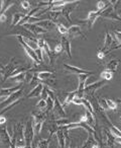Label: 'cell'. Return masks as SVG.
Returning <instances> with one entry per match:
<instances>
[{
	"label": "cell",
	"instance_id": "cell-9",
	"mask_svg": "<svg viewBox=\"0 0 121 148\" xmlns=\"http://www.w3.org/2000/svg\"><path fill=\"white\" fill-rule=\"evenodd\" d=\"M89 74H80V75H78V78H79V86H78V89H77V97L78 99H83V97H85V81H86V79L88 78Z\"/></svg>",
	"mask_w": 121,
	"mask_h": 148
},
{
	"label": "cell",
	"instance_id": "cell-13",
	"mask_svg": "<svg viewBox=\"0 0 121 148\" xmlns=\"http://www.w3.org/2000/svg\"><path fill=\"white\" fill-rule=\"evenodd\" d=\"M57 142H59V148H67V136L65 135V131L62 127H59V129L57 131Z\"/></svg>",
	"mask_w": 121,
	"mask_h": 148
},
{
	"label": "cell",
	"instance_id": "cell-32",
	"mask_svg": "<svg viewBox=\"0 0 121 148\" xmlns=\"http://www.w3.org/2000/svg\"><path fill=\"white\" fill-rule=\"evenodd\" d=\"M55 123L57 124L59 127H65V126L70 124V120L67 118H59V119H55Z\"/></svg>",
	"mask_w": 121,
	"mask_h": 148
},
{
	"label": "cell",
	"instance_id": "cell-10",
	"mask_svg": "<svg viewBox=\"0 0 121 148\" xmlns=\"http://www.w3.org/2000/svg\"><path fill=\"white\" fill-rule=\"evenodd\" d=\"M53 114L59 118H66V111L64 109V106L59 103V101L57 99H55V105H53Z\"/></svg>",
	"mask_w": 121,
	"mask_h": 148
},
{
	"label": "cell",
	"instance_id": "cell-37",
	"mask_svg": "<svg viewBox=\"0 0 121 148\" xmlns=\"http://www.w3.org/2000/svg\"><path fill=\"white\" fill-rule=\"evenodd\" d=\"M39 83L41 82H39V77H37V73L33 74L32 76H31L30 80H29V85L32 87H35L37 85H39Z\"/></svg>",
	"mask_w": 121,
	"mask_h": 148
},
{
	"label": "cell",
	"instance_id": "cell-26",
	"mask_svg": "<svg viewBox=\"0 0 121 148\" xmlns=\"http://www.w3.org/2000/svg\"><path fill=\"white\" fill-rule=\"evenodd\" d=\"M25 17V14L23 13H20V12H15L14 14L12 15V21H11V25L15 27V25H19L21 21Z\"/></svg>",
	"mask_w": 121,
	"mask_h": 148
},
{
	"label": "cell",
	"instance_id": "cell-19",
	"mask_svg": "<svg viewBox=\"0 0 121 148\" xmlns=\"http://www.w3.org/2000/svg\"><path fill=\"white\" fill-rule=\"evenodd\" d=\"M99 17V14H98V11H90L88 13V16L86 18V23H87V27H88L89 29H92L93 25L94 23L96 21V19Z\"/></svg>",
	"mask_w": 121,
	"mask_h": 148
},
{
	"label": "cell",
	"instance_id": "cell-21",
	"mask_svg": "<svg viewBox=\"0 0 121 148\" xmlns=\"http://www.w3.org/2000/svg\"><path fill=\"white\" fill-rule=\"evenodd\" d=\"M43 52V54H45V56H47V58L49 59V62H51V64H53V61H55V53L51 51V48H49V44H47V42L45 43Z\"/></svg>",
	"mask_w": 121,
	"mask_h": 148
},
{
	"label": "cell",
	"instance_id": "cell-49",
	"mask_svg": "<svg viewBox=\"0 0 121 148\" xmlns=\"http://www.w3.org/2000/svg\"><path fill=\"white\" fill-rule=\"evenodd\" d=\"M45 41L43 39V38H41V39L37 40V46H39V49H41V50L43 49V46H45Z\"/></svg>",
	"mask_w": 121,
	"mask_h": 148
},
{
	"label": "cell",
	"instance_id": "cell-45",
	"mask_svg": "<svg viewBox=\"0 0 121 148\" xmlns=\"http://www.w3.org/2000/svg\"><path fill=\"white\" fill-rule=\"evenodd\" d=\"M35 54H37V59L39 60V62H41V63H43V50L39 49V48H37V49L35 50Z\"/></svg>",
	"mask_w": 121,
	"mask_h": 148
},
{
	"label": "cell",
	"instance_id": "cell-39",
	"mask_svg": "<svg viewBox=\"0 0 121 148\" xmlns=\"http://www.w3.org/2000/svg\"><path fill=\"white\" fill-rule=\"evenodd\" d=\"M110 131L115 137H121V130L118 129L117 127H115L113 124H110Z\"/></svg>",
	"mask_w": 121,
	"mask_h": 148
},
{
	"label": "cell",
	"instance_id": "cell-25",
	"mask_svg": "<svg viewBox=\"0 0 121 148\" xmlns=\"http://www.w3.org/2000/svg\"><path fill=\"white\" fill-rule=\"evenodd\" d=\"M119 64H120V60L112 59L106 64V69L109 70V71H111V72H113L117 69V67H118Z\"/></svg>",
	"mask_w": 121,
	"mask_h": 148
},
{
	"label": "cell",
	"instance_id": "cell-8",
	"mask_svg": "<svg viewBox=\"0 0 121 148\" xmlns=\"http://www.w3.org/2000/svg\"><path fill=\"white\" fill-rule=\"evenodd\" d=\"M11 138L9 137V134L7 132V128L6 126L4 127H0V145L4 146L6 148H10L11 145Z\"/></svg>",
	"mask_w": 121,
	"mask_h": 148
},
{
	"label": "cell",
	"instance_id": "cell-50",
	"mask_svg": "<svg viewBox=\"0 0 121 148\" xmlns=\"http://www.w3.org/2000/svg\"><path fill=\"white\" fill-rule=\"evenodd\" d=\"M41 97H43V99H45V101L49 97V95H47V86H43V92H41Z\"/></svg>",
	"mask_w": 121,
	"mask_h": 148
},
{
	"label": "cell",
	"instance_id": "cell-14",
	"mask_svg": "<svg viewBox=\"0 0 121 148\" xmlns=\"http://www.w3.org/2000/svg\"><path fill=\"white\" fill-rule=\"evenodd\" d=\"M61 46L63 47V50L67 53L68 57L72 58V50H71V41L66 37V36H62L61 37Z\"/></svg>",
	"mask_w": 121,
	"mask_h": 148
},
{
	"label": "cell",
	"instance_id": "cell-4",
	"mask_svg": "<svg viewBox=\"0 0 121 148\" xmlns=\"http://www.w3.org/2000/svg\"><path fill=\"white\" fill-rule=\"evenodd\" d=\"M98 14L100 17H105V18H109V19H114V21H121V17L119 15H117V13L114 11L113 8V5L110 4L102 11H98Z\"/></svg>",
	"mask_w": 121,
	"mask_h": 148
},
{
	"label": "cell",
	"instance_id": "cell-38",
	"mask_svg": "<svg viewBox=\"0 0 121 148\" xmlns=\"http://www.w3.org/2000/svg\"><path fill=\"white\" fill-rule=\"evenodd\" d=\"M57 31H59V33L61 34L62 36L68 35L69 29L65 27L64 25H62V23H57Z\"/></svg>",
	"mask_w": 121,
	"mask_h": 148
},
{
	"label": "cell",
	"instance_id": "cell-56",
	"mask_svg": "<svg viewBox=\"0 0 121 148\" xmlns=\"http://www.w3.org/2000/svg\"><path fill=\"white\" fill-rule=\"evenodd\" d=\"M115 141H116L117 143L121 144V137H116V140H115Z\"/></svg>",
	"mask_w": 121,
	"mask_h": 148
},
{
	"label": "cell",
	"instance_id": "cell-3",
	"mask_svg": "<svg viewBox=\"0 0 121 148\" xmlns=\"http://www.w3.org/2000/svg\"><path fill=\"white\" fill-rule=\"evenodd\" d=\"M14 37L15 38H17V40L19 41V43H20V45L22 46V48L24 49V51L26 52V54L28 55V57L30 58L31 60H32L34 63H37V64H41V62H39V60L37 59V54H35V51L34 50H32L31 48H29L28 46L25 44V42L23 41V37L22 36H20V35H14Z\"/></svg>",
	"mask_w": 121,
	"mask_h": 148
},
{
	"label": "cell",
	"instance_id": "cell-33",
	"mask_svg": "<svg viewBox=\"0 0 121 148\" xmlns=\"http://www.w3.org/2000/svg\"><path fill=\"white\" fill-rule=\"evenodd\" d=\"M26 75H27V72H23V73L19 74V75H17V76H15V77H12V78H10V79L16 81V82H18V83H22L26 80Z\"/></svg>",
	"mask_w": 121,
	"mask_h": 148
},
{
	"label": "cell",
	"instance_id": "cell-40",
	"mask_svg": "<svg viewBox=\"0 0 121 148\" xmlns=\"http://www.w3.org/2000/svg\"><path fill=\"white\" fill-rule=\"evenodd\" d=\"M45 101H47V112H49V111H53V105H55V99H51V97H47V99H45Z\"/></svg>",
	"mask_w": 121,
	"mask_h": 148
},
{
	"label": "cell",
	"instance_id": "cell-12",
	"mask_svg": "<svg viewBox=\"0 0 121 148\" xmlns=\"http://www.w3.org/2000/svg\"><path fill=\"white\" fill-rule=\"evenodd\" d=\"M22 27H25L26 29H28L33 36H41L47 33V31L45 29L39 27L37 25H28V23H26V25H23Z\"/></svg>",
	"mask_w": 121,
	"mask_h": 148
},
{
	"label": "cell",
	"instance_id": "cell-47",
	"mask_svg": "<svg viewBox=\"0 0 121 148\" xmlns=\"http://www.w3.org/2000/svg\"><path fill=\"white\" fill-rule=\"evenodd\" d=\"M63 51H64V50H63V47L61 46V44H57V45H55V49H53V52H55V54L62 53Z\"/></svg>",
	"mask_w": 121,
	"mask_h": 148
},
{
	"label": "cell",
	"instance_id": "cell-44",
	"mask_svg": "<svg viewBox=\"0 0 121 148\" xmlns=\"http://www.w3.org/2000/svg\"><path fill=\"white\" fill-rule=\"evenodd\" d=\"M108 5H110V4H107L104 1H99V2L97 3V9H98V11H102V10H104Z\"/></svg>",
	"mask_w": 121,
	"mask_h": 148
},
{
	"label": "cell",
	"instance_id": "cell-1",
	"mask_svg": "<svg viewBox=\"0 0 121 148\" xmlns=\"http://www.w3.org/2000/svg\"><path fill=\"white\" fill-rule=\"evenodd\" d=\"M33 118H30L24 126V140L25 148H32L33 138H34V129H33Z\"/></svg>",
	"mask_w": 121,
	"mask_h": 148
},
{
	"label": "cell",
	"instance_id": "cell-6",
	"mask_svg": "<svg viewBox=\"0 0 121 148\" xmlns=\"http://www.w3.org/2000/svg\"><path fill=\"white\" fill-rule=\"evenodd\" d=\"M107 83L106 80H99V81H96V82L92 83V84H88L85 86V95H94L95 92H96L97 90H98L99 88H101V87H103L105 84Z\"/></svg>",
	"mask_w": 121,
	"mask_h": 148
},
{
	"label": "cell",
	"instance_id": "cell-55",
	"mask_svg": "<svg viewBox=\"0 0 121 148\" xmlns=\"http://www.w3.org/2000/svg\"><path fill=\"white\" fill-rule=\"evenodd\" d=\"M68 148H76V145L74 144V142H72V143H71L70 145H69Z\"/></svg>",
	"mask_w": 121,
	"mask_h": 148
},
{
	"label": "cell",
	"instance_id": "cell-48",
	"mask_svg": "<svg viewBox=\"0 0 121 148\" xmlns=\"http://www.w3.org/2000/svg\"><path fill=\"white\" fill-rule=\"evenodd\" d=\"M114 35H115V39H116V41L118 42L119 44H121V31H115Z\"/></svg>",
	"mask_w": 121,
	"mask_h": 148
},
{
	"label": "cell",
	"instance_id": "cell-58",
	"mask_svg": "<svg viewBox=\"0 0 121 148\" xmlns=\"http://www.w3.org/2000/svg\"><path fill=\"white\" fill-rule=\"evenodd\" d=\"M120 121H121V117H120Z\"/></svg>",
	"mask_w": 121,
	"mask_h": 148
},
{
	"label": "cell",
	"instance_id": "cell-52",
	"mask_svg": "<svg viewBox=\"0 0 121 148\" xmlns=\"http://www.w3.org/2000/svg\"><path fill=\"white\" fill-rule=\"evenodd\" d=\"M5 123H6V118H5L4 116H1V117H0V126L4 125Z\"/></svg>",
	"mask_w": 121,
	"mask_h": 148
},
{
	"label": "cell",
	"instance_id": "cell-23",
	"mask_svg": "<svg viewBox=\"0 0 121 148\" xmlns=\"http://www.w3.org/2000/svg\"><path fill=\"white\" fill-rule=\"evenodd\" d=\"M37 25H39V27L45 29V31H47V29H53L55 27H57V25H55V23H53L51 21H49V19H43V21L37 23Z\"/></svg>",
	"mask_w": 121,
	"mask_h": 148
},
{
	"label": "cell",
	"instance_id": "cell-53",
	"mask_svg": "<svg viewBox=\"0 0 121 148\" xmlns=\"http://www.w3.org/2000/svg\"><path fill=\"white\" fill-rule=\"evenodd\" d=\"M104 56H105V54L103 53V52L99 51V53H98V58H99V59H103V58H104Z\"/></svg>",
	"mask_w": 121,
	"mask_h": 148
},
{
	"label": "cell",
	"instance_id": "cell-51",
	"mask_svg": "<svg viewBox=\"0 0 121 148\" xmlns=\"http://www.w3.org/2000/svg\"><path fill=\"white\" fill-rule=\"evenodd\" d=\"M6 19H7V16L5 13H1V14H0V23H5Z\"/></svg>",
	"mask_w": 121,
	"mask_h": 148
},
{
	"label": "cell",
	"instance_id": "cell-5",
	"mask_svg": "<svg viewBox=\"0 0 121 148\" xmlns=\"http://www.w3.org/2000/svg\"><path fill=\"white\" fill-rule=\"evenodd\" d=\"M21 97H22V89H20V90L16 91V92L12 93V95H10L9 97H7L6 99H5V101H3L2 103H0V111L5 109L6 107H8L9 105L13 103L14 101H19Z\"/></svg>",
	"mask_w": 121,
	"mask_h": 148
},
{
	"label": "cell",
	"instance_id": "cell-7",
	"mask_svg": "<svg viewBox=\"0 0 121 148\" xmlns=\"http://www.w3.org/2000/svg\"><path fill=\"white\" fill-rule=\"evenodd\" d=\"M78 3H79V1H71L69 4H67L66 6H64V8H63L62 15L68 21V23H72V21H71V13L78 7Z\"/></svg>",
	"mask_w": 121,
	"mask_h": 148
},
{
	"label": "cell",
	"instance_id": "cell-43",
	"mask_svg": "<svg viewBox=\"0 0 121 148\" xmlns=\"http://www.w3.org/2000/svg\"><path fill=\"white\" fill-rule=\"evenodd\" d=\"M106 103H107V106H108L109 110H115L117 108V103H115L114 101H112V99H106Z\"/></svg>",
	"mask_w": 121,
	"mask_h": 148
},
{
	"label": "cell",
	"instance_id": "cell-57",
	"mask_svg": "<svg viewBox=\"0 0 121 148\" xmlns=\"http://www.w3.org/2000/svg\"><path fill=\"white\" fill-rule=\"evenodd\" d=\"M92 148H99V144L98 143H95L94 145L92 146Z\"/></svg>",
	"mask_w": 121,
	"mask_h": 148
},
{
	"label": "cell",
	"instance_id": "cell-27",
	"mask_svg": "<svg viewBox=\"0 0 121 148\" xmlns=\"http://www.w3.org/2000/svg\"><path fill=\"white\" fill-rule=\"evenodd\" d=\"M14 5V2L12 1H1V5H0V14L1 13H5L11 6Z\"/></svg>",
	"mask_w": 121,
	"mask_h": 148
},
{
	"label": "cell",
	"instance_id": "cell-41",
	"mask_svg": "<svg viewBox=\"0 0 121 148\" xmlns=\"http://www.w3.org/2000/svg\"><path fill=\"white\" fill-rule=\"evenodd\" d=\"M37 108L39 110V111L43 112L45 111V109H47V101H45V99H39V103H37Z\"/></svg>",
	"mask_w": 121,
	"mask_h": 148
},
{
	"label": "cell",
	"instance_id": "cell-2",
	"mask_svg": "<svg viewBox=\"0 0 121 148\" xmlns=\"http://www.w3.org/2000/svg\"><path fill=\"white\" fill-rule=\"evenodd\" d=\"M15 58H12L10 60L8 64H6L5 66L0 65V74L2 75V82L6 81L8 78H10L12 73L14 72V70L16 69V63H15Z\"/></svg>",
	"mask_w": 121,
	"mask_h": 148
},
{
	"label": "cell",
	"instance_id": "cell-46",
	"mask_svg": "<svg viewBox=\"0 0 121 148\" xmlns=\"http://www.w3.org/2000/svg\"><path fill=\"white\" fill-rule=\"evenodd\" d=\"M20 5L23 9H25V10H28V9L30 8V3H29L28 1H25V0L24 1H21Z\"/></svg>",
	"mask_w": 121,
	"mask_h": 148
},
{
	"label": "cell",
	"instance_id": "cell-35",
	"mask_svg": "<svg viewBox=\"0 0 121 148\" xmlns=\"http://www.w3.org/2000/svg\"><path fill=\"white\" fill-rule=\"evenodd\" d=\"M110 3L113 5L114 11L117 13V15L121 14V1H110Z\"/></svg>",
	"mask_w": 121,
	"mask_h": 148
},
{
	"label": "cell",
	"instance_id": "cell-54",
	"mask_svg": "<svg viewBox=\"0 0 121 148\" xmlns=\"http://www.w3.org/2000/svg\"><path fill=\"white\" fill-rule=\"evenodd\" d=\"M79 122H86V115L85 116H82V118L80 119V121Z\"/></svg>",
	"mask_w": 121,
	"mask_h": 148
},
{
	"label": "cell",
	"instance_id": "cell-31",
	"mask_svg": "<svg viewBox=\"0 0 121 148\" xmlns=\"http://www.w3.org/2000/svg\"><path fill=\"white\" fill-rule=\"evenodd\" d=\"M51 136H49L47 139H41L37 143V148H49V141H51Z\"/></svg>",
	"mask_w": 121,
	"mask_h": 148
},
{
	"label": "cell",
	"instance_id": "cell-17",
	"mask_svg": "<svg viewBox=\"0 0 121 148\" xmlns=\"http://www.w3.org/2000/svg\"><path fill=\"white\" fill-rule=\"evenodd\" d=\"M113 43V39L112 36L109 34V32H106V36H105V40H104V47H103L102 50H100V52H103V53L106 55L108 54V51L110 50V47Z\"/></svg>",
	"mask_w": 121,
	"mask_h": 148
},
{
	"label": "cell",
	"instance_id": "cell-24",
	"mask_svg": "<svg viewBox=\"0 0 121 148\" xmlns=\"http://www.w3.org/2000/svg\"><path fill=\"white\" fill-rule=\"evenodd\" d=\"M86 123L88 124L90 127L96 130V121H95V115L91 114L90 112H86Z\"/></svg>",
	"mask_w": 121,
	"mask_h": 148
},
{
	"label": "cell",
	"instance_id": "cell-29",
	"mask_svg": "<svg viewBox=\"0 0 121 148\" xmlns=\"http://www.w3.org/2000/svg\"><path fill=\"white\" fill-rule=\"evenodd\" d=\"M77 89L74 91H72V92H69V93H66V99H65V103H64V106L65 105H69L70 103H72L73 99H75V97H77Z\"/></svg>",
	"mask_w": 121,
	"mask_h": 148
},
{
	"label": "cell",
	"instance_id": "cell-42",
	"mask_svg": "<svg viewBox=\"0 0 121 148\" xmlns=\"http://www.w3.org/2000/svg\"><path fill=\"white\" fill-rule=\"evenodd\" d=\"M43 122H37V123L33 124V129H34L35 134H39L41 131V128H43Z\"/></svg>",
	"mask_w": 121,
	"mask_h": 148
},
{
	"label": "cell",
	"instance_id": "cell-20",
	"mask_svg": "<svg viewBox=\"0 0 121 148\" xmlns=\"http://www.w3.org/2000/svg\"><path fill=\"white\" fill-rule=\"evenodd\" d=\"M43 89V83H39V85H37V86L33 87V88L31 89L30 92L27 95V97H28V99H35V97H39V95H41Z\"/></svg>",
	"mask_w": 121,
	"mask_h": 148
},
{
	"label": "cell",
	"instance_id": "cell-30",
	"mask_svg": "<svg viewBox=\"0 0 121 148\" xmlns=\"http://www.w3.org/2000/svg\"><path fill=\"white\" fill-rule=\"evenodd\" d=\"M100 76H101V78H102L103 80L108 81V80H111V79H112V77H113V73H112V72H111V71H109V70L105 69L104 71L101 72Z\"/></svg>",
	"mask_w": 121,
	"mask_h": 148
},
{
	"label": "cell",
	"instance_id": "cell-36",
	"mask_svg": "<svg viewBox=\"0 0 121 148\" xmlns=\"http://www.w3.org/2000/svg\"><path fill=\"white\" fill-rule=\"evenodd\" d=\"M71 1H65V0H55V1H51V6H59V7H64L67 4H69Z\"/></svg>",
	"mask_w": 121,
	"mask_h": 148
},
{
	"label": "cell",
	"instance_id": "cell-11",
	"mask_svg": "<svg viewBox=\"0 0 121 148\" xmlns=\"http://www.w3.org/2000/svg\"><path fill=\"white\" fill-rule=\"evenodd\" d=\"M68 35H69V40H72L74 39V38L78 37V36H80V37H82L83 39H86V37L84 36V34H83L82 29H81V27L80 25H72V27H70V29H69L68 31Z\"/></svg>",
	"mask_w": 121,
	"mask_h": 148
},
{
	"label": "cell",
	"instance_id": "cell-22",
	"mask_svg": "<svg viewBox=\"0 0 121 148\" xmlns=\"http://www.w3.org/2000/svg\"><path fill=\"white\" fill-rule=\"evenodd\" d=\"M37 77H39V80L47 82L49 79L51 80L53 78V73L51 71H41L37 73Z\"/></svg>",
	"mask_w": 121,
	"mask_h": 148
},
{
	"label": "cell",
	"instance_id": "cell-34",
	"mask_svg": "<svg viewBox=\"0 0 121 148\" xmlns=\"http://www.w3.org/2000/svg\"><path fill=\"white\" fill-rule=\"evenodd\" d=\"M82 106H84L85 109H86V111L90 112L91 114H93V115H95L94 110H93V108H92V106H91V103H89L88 99H85V97H83V99H82Z\"/></svg>",
	"mask_w": 121,
	"mask_h": 148
},
{
	"label": "cell",
	"instance_id": "cell-28",
	"mask_svg": "<svg viewBox=\"0 0 121 148\" xmlns=\"http://www.w3.org/2000/svg\"><path fill=\"white\" fill-rule=\"evenodd\" d=\"M49 21H51L53 23H55V25H57V21H59V16L62 15V12H53V11H49Z\"/></svg>",
	"mask_w": 121,
	"mask_h": 148
},
{
	"label": "cell",
	"instance_id": "cell-18",
	"mask_svg": "<svg viewBox=\"0 0 121 148\" xmlns=\"http://www.w3.org/2000/svg\"><path fill=\"white\" fill-rule=\"evenodd\" d=\"M21 85H16L14 87H6V88H1L0 89V97H9L12 93L16 92V91L20 90Z\"/></svg>",
	"mask_w": 121,
	"mask_h": 148
},
{
	"label": "cell",
	"instance_id": "cell-16",
	"mask_svg": "<svg viewBox=\"0 0 121 148\" xmlns=\"http://www.w3.org/2000/svg\"><path fill=\"white\" fill-rule=\"evenodd\" d=\"M104 135H105V143L109 146V147H113L115 145V140H116V137L111 133V131H109L108 129H105L104 130Z\"/></svg>",
	"mask_w": 121,
	"mask_h": 148
},
{
	"label": "cell",
	"instance_id": "cell-15",
	"mask_svg": "<svg viewBox=\"0 0 121 148\" xmlns=\"http://www.w3.org/2000/svg\"><path fill=\"white\" fill-rule=\"evenodd\" d=\"M64 67H65V69H66L67 71H70V72H72V73L78 74V75H80V74H89V75L93 74L92 71H88V70L81 69V68L75 67V66L69 65V64H66V63L64 64Z\"/></svg>",
	"mask_w": 121,
	"mask_h": 148
}]
</instances>
